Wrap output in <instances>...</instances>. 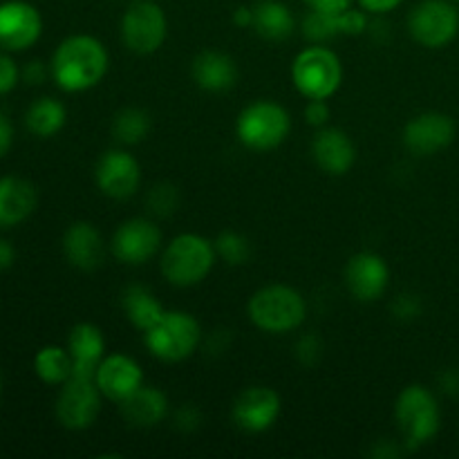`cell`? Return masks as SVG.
I'll use <instances>...</instances> for the list:
<instances>
[{"instance_id":"6da1fadb","label":"cell","mask_w":459,"mask_h":459,"mask_svg":"<svg viewBox=\"0 0 459 459\" xmlns=\"http://www.w3.org/2000/svg\"><path fill=\"white\" fill-rule=\"evenodd\" d=\"M110 67V56L94 36H67L54 52L49 72L54 83L65 92H85L103 81Z\"/></svg>"},{"instance_id":"7a4b0ae2","label":"cell","mask_w":459,"mask_h":459,"mask_svg":"<svg viewBox=\"0 0 459 459\" xmlns=\"http://www.w3.org/2000/svg\"><path fill=\"white\" fill-rule=\"evenodd\" d=\"M247 314L258 330L285 334L303 325L307 318V303L294 287L267 285L251 296Z\"/></svg>"},{"instance_id":"3957f363","label":"cell","mask_w":459,"mask_h":459,"mask_svg":"<svg viewBox=\"0 0 459 459\" xmlns=\"http://www.w3.org/2000/svg\"><path fill=\"white\" fill-rule=\"evenodd\" d=\"M215 245L197 233H182L166 245L161 254V273L175 287H193L213 269Z\"/></svg>"},{"instance_id":"277c9868","label":"cell","mask_w":459,"mask_h":459,"mask_svg":"<svg viewBox=\"0 0 459 459\" xmlns=\"http://www.w3.org/2000/svg\"><path fill=\"white\" fill-rule=\"evenodd\" d=\"M202 341V327L188 312L166 309L164 316L148 332H143V343L148 352L166 363H178L191 357Z\"/></svg>"},{"instance_id":"5b68a950","label":"cell","mask_w":459,"mask_h":459,"mask_svg":"<svg viewBox=\"0 0 459 459\" xmlns=\"http://www.w3.org/2000/svg\"><path fill=\"white\" fill-rule=\"evenodd\" d=\"M394 417H397L399 430L408 448H420L429 444L437 435L439 421H442L437 399L420 384L402 390L394 406Z\"/></svg>"},{"instance_id":"8992f818","label":"cell","mask_w":459,"mask_h":459,"mask_svg":"<svg viewBox=\"0 0 459 459\" xmlns=\"http://www.w3.org/2000/svg\"><path fill=\"white\" fill-rule=\"evenodd\" d=\"M291 81L296 90L307 99H330L343 81L341 58L321 43L299 52L291 63Z\"/></svg>"},{"instance_id":"52a82bcc","label":"cell","mask_w":459,"mask_h":459,"mask_svg":"<svg viewBox=\"0 0 459 459\" xmlns=\"http://www.w3.org/2000/svg\"><path fill=\"white\" fill-rule=\"evenodd\" d=\"M291 117L281 103L255 101L240 112L236 124L238 139L251 151H272L287 139Z\"/></svg>"},{"instance_id":"ba28073f","label":"cell","mask_w":459,"mask_h":459,"mask_svg":"<svg viewBox=\"0 0 459 459\" xmlns=\"http://www.w3.org/2000/svg\"><path fill=\"white\" fill-rule=\"evenodd\" d=\"M169 21L164 9L152 0H134L121 18V39L133 54L148 56L164 45Z\"/></svg>"},{"instance_id":"9c48e42d","label":"cell","mask_w":459,"mask_h":459,"mask_svg":"<svg viewBox=\"0 0 459 459\" xmlns=\"http://www.w3.org/2000/svg\"><path fill=\"white\" fill-rule=\"evenodd\" d=\"M412 39L430 49L451 43L459 31V12L451 0H421L408 16Z\"/></svg>"},{"instance_id":"30bf717a","label":"cell","mask_w":459,"mask_h":459,"mask_svg":"<svg viewBox=\"0 0 459 459\" xmlns=\"http://www.w3.org/2000/svg\"><path fill=\"white\" fill-rule=\"evenodd\" d=\"M101 390L97 381L83 377H70L63 384L56 402V417L63 429L85 430L97 421L101 412Z\"/></svg>"},{"instance_id":"8fae6325","label":"cell","mask_w":459,"mask_h":459,"mask_svg":"<svg viewBox=\"0 0 459 459\" xmlns=\"http://www.w3.org/2000/svg\"><path fill=\"white\" fill-rule=\"evenodd\" d=\"M43 34V18L34 4L25 0L0 3V48L21 52L31 48Z\"/></svg>"},{"instance_id":"7c38bea8","label":"cell","mask_w":459,"mask_h":459,"mask_svg":"<svg viewBox=\"0 0 459 459\" xmlns=\"http://www.w3.org/2000/svg\"><path fill=\"white\" fill-rule=\"evenodd\" d=\"M161 249V231L152 220L133 218L112 236V254L124 264H143Z\"/></svg>"},{"instance_id":"4fadbf2b","label":"cell","mask_w":459,"mask_h":459,"mask_svg":"<svg viewBox=\"0 0 459 459\" xmlns=\"http://www.w3.org/2000/svg\"><path fill=\"white\" fill-rule=\"evenodd\" d=\"M282 411L281 397L267 385H251L233 402V421L245 433H264L278 421Z\"/></svg>"},{"instance_id":"5bb4252c","label":"cell","mask_w":459,"mask_h":459,"mask_svg":"<svg viewBox=\"0 0 459 459\" xmlns=\"http://www.w3.org/2000/svg\"><path fill=\"white\" fill-rule=\"evenodd\" d=\"M455 139V121L444 112H421L403 128V146L412 155H435L448 148Z\"/></svg>"},{"instance_id":"9a60e30c","label":"cell","mask_w":459,"mask_h":459,"mask_svg":"<svg viewBox=\"0 0 459 459\" xmlns=\"http://www.w3.org/2000/svg\"><path fill=\"white\" fill-rule=\"evenodd\" d=\"M97 186L112 200H128L142 184V166L126 151L103 152L97 164Z\"/></svg>"},{"instance_id":"2e32d148","label":"cell","mask_w":459,"mask_h":459,"mask_svg":"<svg viewBox=\"0 0 459 459\" xmlns=\"http://www.w3.org/2000/svg\"><path fill=\"white\" fill-rule=\"evenodd\" d=\"M390 282V267L379 254L372 251H361L352 255L345 267V285L350 294L361 303H372L381 299L384 291L388 290Z\"/></svg>"},{"instance_id":"e0dca14e","label":"cell","mask_w":459,"mask_h":459,"mask_svg":"<svg viewBox=\"0 0 459 459\" xmlns=\"http://www.w3.org/2000/svg\"><path fill=\"white\" fill-rule=\"evenodd\" d=\"M97 381L99 390L110 402L121 403L128 399L130 394L143 385V372L134 359L126 357V354H108L101 359L97 368Z\"/></svg>"},{"instance_id":"ac0fdd59","label":"cell","mask_w":459,"mask_h":459,"mask_svg":"<svg viewBox=\"0 0 459 459\" xmlns=\"http://www.w3.org/2000/svg\"><path fill=\"white\" fill-rule=\"evenodd\" d=\"M63 254L72 267L94 272L106 258V245L99 229L90 222H74L63 236Z\"/></svg>"},{"instance_id":"d6986e66","label":"cell","mask_w":459,"mask_h":459,"mask_svg":"<svg viewBox=\"0 0 459 459\" xmlns=\"http://www.w3.org/2000/svg\"><path fill=\"white\" fill-rule=\"evenodd\" d=\"M312 157L323 173L345 175L357 161V148L343 130L321 128L312 142Z\"/></svg>"},{"instance_id":"ffe728a7","label":"cell","mask_w":459,"mask_h":459,"mask_svg":"<svg viewBox=\"0 0 459 459\" xmlns=\"http://www.w3.org/2000/svg\"><path fill=\"white\" fill-rule=\"evenodd\" d=\"M67 350L74 361L72 377H83V379H94L101 359L106 357V339L103 332L92 323H79L70 330L67 336Z\"/></svg>"},{"instance_id":"44dd1931","label":"cell","mask_w":459,"mask_h":459,"mask_svg":"<svg viewBox=\"0 0 459 459\" xmlns=\"http://www.w3.org/2000/svg\"><path fill=\"white\" fill-rule=\"evenodd\" d=\"M191 76L197 88L206 92H227L236 85L238 67L231 56L215 49L200 52L191 63Z\"/></svg>"},{"instance_id":"7402d4cb","label":"cell","mask_w":459,"mask_h":459,"mask_svg":"<svg viewBox=\"0 0 459 459\" xmlns=\"http://www.w3.org/2000/svg\"><path fill=\"white\" fill-rule=\"evenodd\" d=\"M119 411L133 429H152L169 415V399L155 385H142L119 403Z\"/></svg>"},{"instance_id":"603a6c76","label":"cell","mask_w":459,"mask_h":459,"mask_svg":"<svg viewBox=\"0 0 459 459\" xmlns=\"http://www.w3.org/2000/svg\"><path fill=\"white\" fill-rule=\"evenodd\" d=\"M39 204L34 184L22 178H0V229L25 222Z\"/></svg>"},{"instance_id":"cb8c5ba5","label":"cell","mask_w":459,"mask_h":459,"mask_svg":"<svg viewBox=\"0 0 459 459\" xmlns=\"http://www.w3.org/2000/svg\"><path fill=\"white\" fill-rule=\"evenodd\" d=\"M251 27L267 40H285L294 34L296 18L291 9L281 0H260L254 4Z\"/></svg>"},{"instance_id":"d4e9b609","label":"cell","mask_w":459,"mask_h":459,"mask_svg":"<svg viewBox=\"0 0 459 459\" xmlns=\"http://www.w3.org/2000/svg\"><path fill=\"white\" fill-rule=\"evenodd\" d=\"M121 307H124L128 321L137 327L139 332H148L161 316H164V305L157 300L151 290L142 285H130L121 294Z\"/></svg>"},{"instance_id":"484cf974","label":"cell","mask_w":459,"mask_h":459,"mask_svg":"<svg viewBox=\"0 0 459 459\" xmlns=\"http://www.w3.org/2000/svg\"><path fill=\"white\" fill-rule=\"evenodd\" d=\"M67 119V110L58 99L54 97H40L27 108V115H25V124L27 130L36 137H54L58 130L65 126Z\"/></svg>"},{"instance_id":"4316f807","label":"cell","mask_w":459,"mask_h":459,"mask_svg":"<svg viewBox=\"0 0 459 459\" xmlns=\"http://www.w3.org/2000/svg\"><path fill=\"white\" fill-rule=\"evenodd\" d=\"M34 370L45 384L63 385L72 377V370H74L70 350L58 348V345H45L36 352Z\"/></svg>"},{"instance_id":"83f0119b","label":"cell","mask_w":459,"mask_h":459,"mask_svg":"<svg viewBox=\"0 0 459 459\" xmlns=\"http://www.w3.org/2000/svg\"><path fill=\"white\" fill-rule=\"evenodd\" d=\"M151 133V115L142 108H124L112 119V134L124 146L142 143Z\"/></svg>"},{"instance_id":"f1b7e54d","label":"cell","mask_w":459,"mask_h":459,"mask_svg":"<svg viewBox=\"0 0 459 459\" xmlns=\"http://www.w3.org/2000/svg\"><path fill=\"white\" fill-rule=\"evenodd\" d=\"M303 34L314 43H325V40L341 36L339 13H323L309 9V13L303 21Z\"/></svg>"},{"instance_id":"f546056e","label":"cell","mask_w":459,"mask_h":459,"mask_svg":"<svg viewBox=\"0 0 459 459\" xmlns=\"http://www.w3.org/2000/svg\"><path fill=\"white\" fill-rule=\"evenodd\" d=\"M215 254L229 264H245L251 258V245L245 236L236 231H222L215 238Z\"/></svg>"},{"instance_id":"4dcf8cb0","label":"cell","mask_w":459,"mask_h":459,"mask_svg":"<svg viewBox=\"0 0 459 459\" xmlns=\"http://www.w3.org/2000/svg\"><path fill=\"white\" fill-rule=\"evenodd\" d=\"M179 204V193L173 184H157L151 193H148V209L157 218H169L175 213Z\"/></svg>"},{"instance_id":"1f68e13d","label":"cell","mask_w":459,"mask_h":459,"mask_svg":"<svg viewBox=\"0 0 459 459\" xmlns=\"http://www.w3.org/2000/svg\"><path fill=\"white\" fill-rule=\"evenodd\" d=\"M339 27H341V34L345 36H357L363 34L368 30V16H366V9H345V12L339 13Z\"/></svg>"},{"instance_id":"d6a6232c","label":"cell","mask_w":459,"mask_h":459,"mask_svg":"<svg viewBox=\"0 0 459 459\" xmlns=\"http://www.w3.org/2000/svg\"><path fill=\"white\" fill-rule=\"evenodd\" d=\"M323 354V341L316 334H305L300 336L296 343V357L303 366H314Z\"/></svg>"},{"instance_id":"836d02e7","label":"cell","mask_w":459,"mask_h":459,"mask_svg":"<svg viewBox=\"0 0 459 459\" xmlns=\"http://www.w3.org/2000/svg\"><path fill=\"white\" fill-rule=\"evenodd\" d=\"M421 300L415 294H399L393 303V314L399 321H412L420 316Z\"/></svg>"},{"instance_id":"e575fe53","label":"cell","mask_w":459,"mask_h":459,"mask_svg":"<svg viewBox=\"0 0 459 459\" xmlns=\"http://www.w3.org/2000/svg\"><path fill=\"white\" fill-rule=\"evenodd\" d=\"M18 79H21V72L18 65L7 56V54L0 52V94H7L16 88Z\"/></svg>"},{"instance_id":"d590c367","label":"cell","mask_w":459,"mask_h":459,"mask_svg":"<svg viewBox=\"0 0 459 459\" xmlns=\"http://www.w3.org/2000/svg\"><path fill=\"white\" fill-rule=\"evenodd\" d=\"M305 119L314 128H323L330 121V108H327L325 99H309L307 108H305Z\"/></svg>"},{"instance_id":"8d00e7d4","label":"cell","mask_w":459,"mask_h":459,"mask_svg":"<svg viewBox=\"0 0 459 459\" xmlns=\"http://www.w3.org/2000/svg\"><path fill=\"white\" fill-rule=\"evenodd\" d=\"M200 421H202L200 411H197L195 406H188V403L175 412V426H178L179 430H186V433L195 430L197 426H200Z\"/></svg>"},{"instance_id":"74e56055","label":"cell","mask_w":459,"mask_h":459,"mask_svg":"<svg viewBox=\"0 0 459 459\" xmlns=\"http://www.w3.org/2000/svg\"><path fill=\"white\" fill-rule=\"evenodd\" d=\"M309 9L323 13H341L352 7L354 0H303Z\"/></svg>"},{"instance_id":"f35d334b","label":"cell","mask_w":459,"mask_h":459,"mask_svg":"<svg viewBox=\"0 0 459 459\" xmlns=\"http://www.w3.org/2000/svg\"><path fill=\"white\" fill-rule=\"evenodd\" d=\"M402 3L403 0H359V4L370 13H388L397 9Z\"/></svg>"},{"instance_id":"ab89813d","label":"cell","mask_w":459,"mask_h":459,"mask_svg":"<svg viewBox=\"0 0 459 459\" xmlns=\"http://www.w3.org/2000/svg\"><path fill=\"white\" fill-rule=\"evenodd\" d=\"M13 142V126L7 117L0 112V157L7 155V151L12 148Z\"/></svg>"},{"instance_id":"60d3db41","label":"cell","mask_w":459,"mask_h":459,"mask_svg":"<svg viewBox=\"0 0 459 459\" xmlns=\"http://www.w3.org/2000/svg\"><path fill=\"white\" fill-rule=\"evenodd\" d=\"M22 76H25L27 83L39 85V83H43L45 76H48V72H45L43 63H40V61H31V63H27V67H25V72H22Z\"/></svg>"},{"instance_id":"b9f144b4","label":"cell","mask_w":459,"mask_h":459,"mask_svg":"<svg viewBox=\"0 0 459 459\" xmlns=\"http://www.w3.org/2000/svg\"><path fill=\"white\" fill-rule=\"evenodd\" d=\"M13 260H16V251H13L12 242L0 240V272H4V269L12 267Z\"/></svg>"},{"instance_id":"7bdbcfd3","label":"cell","mask_w":459,"mask_h":459,"mask_svg":"<svg viewBox=\"0 0 459 459\" xmlns=\"http://www.w3.org/2000/svg\"><path fill=\"white\" fill-rule=\"evenodd\" d=\"M233 22L238 27H249L254 22V7H238L233 12Z\"/></svg>"},{"instance_id":"ee69618b","label":"cell","mask_w":459,"mask_h":459,"mask_svg":"<svg viewBox=\"0 0 459 459\" xmlns=\"http://www.w3.org/2000/svg\"><path fill=\"white\" fill-rule=\"evenodd\" d=\"M442 385H444V390H448L451 394H457L459 393V372H455V370L446 372V375L442 377Z\"/></svg>"},{"instance_id":"f6af8a7d","label":"cell","mask_w":459,"mask_h":459,"mask_svg":"<svg viewBox=\"0 0 459 459\" xmlns=\"http://www.w3.org/2000/svg\"><path fill=\"white\" fill-rule=\"evenodd\" d=\"M0 394H3V377H0Z\"/></svg>"},{"instance_id":"bcb514c9","label":"cell","mask_w":459,"mask_h":459,"mask_svg":"<svg viewBox=\"0 0 459 459\" xmlns=\"http://www.w3.org/2000/svg\"><path fill=\"white\" fill-rule=\"evenodd\" d=\"M451 3H459V0H451Z\"/></svg>"}]
</instances>
